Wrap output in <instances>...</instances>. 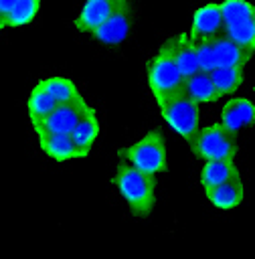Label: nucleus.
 <instances>
[{"instance_id": "nucleus-1", "label": "nucleus", "mask_w": 255, "mask_h": 259, "mask_svg": "<svg viewBox=\"0 0 255 259\" xmlns=\"http://www.w3.org/2000/svg\"><path fill=\"white\" fill-rule=\"evenodd\" d=\"M113 184L134 214L148 217L152 212L154 202H156L154 174L142 172L140 168L132 166L128 160H119L115 174H113Z\"/></svg>"}, {"instance_id": "nucleus-2", "label": "nucleus", "mask_w": 255, "mask_h": 259, "mask_svg": "<svg viewBox=\"0 0 255 259\" xmlns=\"http://www.w3.org/2000/svg\"><path fill=\"white\" fill-rule=\"evenodd\" d=\"M156 105H158V111L162 115V119L180 136L184 138L186 142H190L194 138V134L200 130V113H198V103L192 101L184 91L182 87L172 91V93H166V95H160V97H154Z\"/></svg>"}, {"instance_id": "nucleus-3", "label": "nucleus", "mask_w": 255, "mask_h": 259, "mask_svg": "<svg viewBox=\"0 0 255 259\" xmlns=\"http://www.w3.org/2000/svg\"><path fill=\"white\" fill-rule=\"evenodd\" d=\"M123 160H128L132 166L140 168L148 174H162L168 168V152H166V140L160 132H148L132 146L123 148L119 152Z\"/></svg>"}, {"instance_id": "nucleus-4", "label": "nucleus", "mask_w": 255, "mask_h": 259, "mask_svg": "<svg viewBox=\"0 0 255 259\" xmlns=\"http://www.w3.org/2000/svg\"><path fill=\"white\" fill-rule=\"evenodd\" d=\"M221 12L225 36L255 53V4L249 0H223Z\"/></svg>"}, {"instance_id": "nucleus-5", "label": "nucleus", "mask_w": 255, "mask_h": 259, "mask_svg": "<svg viewBox=\"0 0 255 259\" xmlns=\"http://www.w3.org/2000/svg\"><path fill=\"white\" fill-rule=\"evenodd\" d=\"M190 152L198 160H221V158H233L237 156V138L233 132H229L221 121L210 123L206 127H200L190 142Z\"/></svg>"}, {"instance_id": "nucleus-6", "label": "nucleus", "mask_w": 255, "mask_h": 259, "mask_svg": "<svg viewBox=\"0 0 255 259\" xmlns=\"http://www.w3.org/2000/svg\"><path fill=\"white\" fill-rule=\"evenodd\" d=\"M146 79H148V87H150L154 97L172 93V91L182 87L184 77H182V73L174 61L170 40H166L160 47V51L154 55V59L148 63Z\"/></svg>"}, {"instance_id": "nucleus-7", "label": "nucleus", "mask_w": 255, "mask_h": 259, "mask_svg": "<svg viewBox=\"0 0 255 259\" xmlns=\"http://www.w3.org/2000/svg\"><path fill=\"white\" fill-rule=\"evenodd\" d=\"M89 109V103L85 101L83 95H79L73 101L67 103H57L55 109L47 115V119L38 125H34V134L42 136V134H71L75 123L81 119V115Z\"/></svg>"}, {"instance_id": "nucleus-8", "label": "nucleus", "mask_w": 255, "mask_h": 259, "mask_svg": "<svg viewBox=\"0 0 255 259\" xmlns=\"http://www.w3.org/2000/svg\"><path fill=\"white\" fill-rule=\"evenodd\" d=\"M188 32L196 40H202V38L215 40L217 36L225 34V22H223L221 4L206 2V4L198 6L194 10V14H192V22H190V30Z\"/></svg>"}, {"instance_id": "nucleus-9", "label": "nucleus", "mask_w": 255, "mask_h": 259, "mask_svg": "<svg viewBox=\"0 0 255 259\" xmlns=\"http://www.w3.org/2000/svg\"><path fill=\"white\" fill-rule=\"evenodd\" d=\"M130 26H132V10H130V0H128L117 10H113L111 16L105 18L91 34L103 45H119L128 38Z\"/></svg>"}, {"instance_id": "nucleus-10", "label": "nucleus", "mask_w": 255, "mask_h": 259, "mask_svg": "<svg viewBox=\"0 0 255 259\" xmlns=\"http://www.w3.org/2000/svg\"><path fill=\"white\" fill-rule=\"evenodd\" d=\"M123 2H128V0H85V4L81 6V10H79V14H77L73 24H75V28L79 32H89L91 34Z\"/></svg>"}, {"instance_id": "nucleus-11", "label": "nucleus", "mask_w": 255, "mask_h": 259, "mask_svg": "<svg viewBox=\"0 0 255 259\" xmlns=\"http://www.w3.org/2000/svg\"><path fill=\"white\" fill-rule=\"evenodd\" d=\"M221 123L233 134L253 125L255 123V103L249 97L227 99V103L223 105V111H221Z\"/></svg>"}, {"instance_id": "nucleus-12", "label": "nucleus", "mask_w": 255, "mask_h": 259, "mask_svg": "<svg viewBox=\"0 0 255 259\" xmlns=\"http://www.w3.org/2000/svg\"><path fill=\"white\" fill-rule=\"evenodd\" d=\"M202 190H204L206 200L215 208H221V210H233L245 200V184L241 176H235L227 182H221L217 186L202 188Z\"/></svg>"}, {"instance_id": "nucleus-13", "label": "nucleus", "mask_w": 255, "mask_h": 259, "mask_svg": "<svg viewBox=\"0 0 255 259\" xmlns=\"http://www.w3.org/2000/svg\"><path fill=\"white\" fill-rule=\"evenodd\" d=\"M40 150L57 162H69V160H79V158H87L77 144L73 142L71 134H42L36 136Z\"/></svg>"}, {"instance_id": "nucleus-14", "label": "nucleus", "mask_w": 255, "mask_h": 259, "mask_svg": "<svg viewBox=\"0 0 255 259\" xmlns=\"http://www.w3.org/2000/svg\"><path fill=\"white\" fill-rule=\"evenodd\" d=\"M170 40V47H172V55H174V61L182 73V77H188L198 69V57H196V38H192L190 32H180Z\"/></svg>"}, {"instance_id": "nucleus-15", "label": "nucleus", "mask_w": 255, "mask_h": 259, "mask_svg": "<svg viewBox=\"0 0 255 259\" xmlns=\"http://www.w3.org/2000/svg\"><path fill=\"white\" fill-rule=\"evenodd\" d=\"M182 91L192 99L196 101L198 105L200 103H212L217 101L221 95L212 83V77L208 71H196L188 77H184L182 81Z\"/></svg>"}, {"instance_id": "nucleus-16", "label": "nucleus", "mask_w": 255, "mask_h": 259, "mask_svg": "<svg viewBox=\"0 0 255 259\" xmlns=\"http://www.w3.org/2000/svg\"><path fill=\"white\" fill-rule=\"evenodd\" d=\"M215 55H217V67H243L251 61L253 53H249L239 42L231 40L229 36L221 34L215 38Z\"/></svg>"}, {"instance_id": "nucleus-17", "label": "nucleus", "mask_w": 255, "mask_h": 259, "mask_svg": "<svg viewBox=\"0 0 255 259\" xmlns=\"http://www.w3.org/2000/svg\"><path fill=\"white\" fill-rule=\"evenodd\" d=\"M239 174V168L235 166L233 158H221V160H206L200 168V186L202 188H210L217 186L221 182H227Z\"/></svg>"}, {"instance_id": "nucleus-18", "label": "nucleus", "mask_w": 255, "mask_h": 259, "mask_svg": "<svg viewBox=\"0 0 255 259\" xmlns=\"http://www.w3.org/2000/svg\"><path fill=\"white\" fill-rule=\"evenodd\" d=\"M97 136H99V119H97L95 109L89 105V109H87V111L81 115V119L75 123L73 132H71V138H73V142L77 144V148H79L85 156H89V152H91V148H93Z\"/></svg>"}, {"instance_id": "nucleus-19", "label": "nucleus", "mask_w": 255, "mask_h": 259, "mask_svg": "<svg viewBox=\"0 0 255 259\" xmlns=\"http://www.w3.org/2000/svg\"><path fill=\"white\" fill-rule=\"evenodd\" d=\"M57 101L53 99V95L47 91L45 83L38 81L30 93H28V99H26V109H28V119H30V125H38L47 119V115L55 109Z\"/></svg>"}, {"instance_id": "nucleus-20", "label": "nucleus", "mask_w": 255, "mask_h": 259, "mask_svg": "<svg viewBox=\"0 0 255 259\" xmlns=\"http://www.w3.org/2000/svg\"><path fill=\"white\" fill-rule=\"evenodd\" d=\"M219 95H233L243 83V67H215L210 71Z\"/></svg>"}, {"instance_id": "nucleus-21", "label": "nucleus", "mask_w": 255, "mask_h": 259, "mask_svg": "<svg viewBox=\"0 0 255 259\" xmlns=\"http://www.w3.org/2000/svg\"><path fill=\"white\" fill-rule=\"evenodd\" d=\"M40 10V0H16L6 12V28H16L30 24Z\"/></svg>"}, {"instance_id": "nucleus-22", "label": "nucleus", "mask_w": 255, "mask_h": 259, "mask_svg": "<svg viewBox=\"0 0 255 259\" xmlns=\"http://www.w3.org/2000/svg\"><path fill=\"white\" fill-rule=\"evenodd\" d=\"M47 91L53 95V99L57 103H67V101H73L77 99L81 93L77 89V85L67 79V77H61V75H55V77H49V79H42Z\"/></svg>"}, {"instance_id": "nucleus-23", "label": "nucleus", "mask_w": 255, "mask_h": 259, "mask_svg": "<svg viewBox=\"0 0 255 259\" xmlns=\"http://www.w3.org/2000/svg\"><path fill=\"white\" fill-rule=\"evenodd\" d=\"M196 57H198V69L200 71H212L217 67V55H215V40L202 38L196 40Z\"/></svg>"}, {"instance_id": "nucleus-24", "label": "nucleus", "mask_w": 255, "mask_h": 259, "mask_svg": "<svg viewBox=\"0 0 255 259\" xmlns=\"http://www.w3.org/2000/svg\"><path fill=\"white\" fill-rule=\"evenodd\" d=\"M16 0H0V12L6 16V12L12 8V4H14Z\"/></svg>"}, {"instance_id": "nucleus-25", "label": "nucleus", "mask_w": 255, "mask_h": 259, "mask_svg": "<svg viewBox=\"0 0 255 259\" xmlns=\"http://www.w3.org/2000/svg\"><path fill=\"white\" fill-rule=\"evenodd\" d=\"M6 28V18H4V14L0 12V30H4Z\"/></svg>"}]
</instances>
